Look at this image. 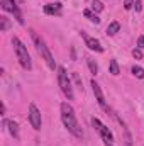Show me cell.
I'll use <instances>...</instances> for the list:
<instances>
[{"label": "cell", "mask_w": 144, "mask_h": 146, "mask_svg": "<svg viewBox=\"0 0 144 146\" xmlns=\"http://www.w3.org/2000/svg\"><path fill=\"white\" fill-rule=\"evenodd\" d=\"M87 63H88V68H90V72L93 73V75H97V73H98V65H97L92 58H87Z\"/></svg>", "instance_id": "cell-13"}, {"label": "cell", "mask_w": 144, "mask_h": 146, "mask_svg": "<svg viewBox=\"0 0 144 146\" xmlns=\"http://www.w3.org/2000/svg\"><path fill=\"white\" fill-rule=\"evenodd\" d=\"M132 75L134 76H137V78H144V68H141V66H132Z\"/></svg>", "instance_id": "cell-14"}, {"label": "cell", "mask_w": 144, "mask_h": 146, "mask_svg": "<svg viewBox=\"0 0 144 146\" xmlns=\"http://www.w3.org/2000/svg\"><path fill=\"white\" fill-rule=\"evenodd\" d=\"M90 21H92V22H95V24H98V22H100V19H98V17H97V15H93V17H92V19H90Z\"/></svg>", "instance_id": "cell-25"}, {"label": "cell", "mask_w": 144, "mask_h": 146, "mask_svg": "<svg viewBox=\"0 0 144 146\" xmlns=\"http://www.w3.org/2000/svg\"><path fill=\"white\" fill-rule=\"evenodd\" d=\"M83 14H85V17H88V19H92V17H93L92 10H88V9H87V10H83Z\"/></svg>", "instance_id": "cell-24"}, {"label": "cell", "mask_w": 144, "mask_h": 146, "mask_svg": "<svg viewBox=\"0 0 144 146\" xmlns=\"http://www.w3.org/2000/svg\"><path fill=\"white\" fill-rule=\"evenodd\" d=\"M132 56H134L136 60H143V51H141L139 48H134V49H132Z\"/></svg>", "instance_id": "cell-19"}, {"label": "cell", "mask_w": 144, "mask_h": 146, "mask_svg": "<svg viewBox=\"0 0 144 146\" xmlns=\"http://www.w3.org/2000/svg\"><path fill=\"white\" fill-rule=\"evenodd\" d=\"M81 36L85 37V42H87V46H88V49H92V51H97V53H102L104 51V48L100 46V42L95 39V37H90L87 36L85 33H81Z\"/></svg>", "instance_id": "cell-8"}, {"label": "cell", "mask_w": 144, "mask_h": 146, "mask_svg": "<svg viewBox=\"0 0 144 146\" xmlns=\"http://www.w3.org/2000/svg\"><path fill=\"white\" fill-rule=\"evenodd\" d=\"M32 39H34V44H36L37 48V53L46 60V63H48V66L51 68V70H54L56 68V61H54V58H53V54H51V51L48 49V46H46V42L41 39V37L37 36L36 33H32Z\"/></svg>", "instance_id": "cell-3"}, {"label": "cell", "mask_w": 144, "mask_h": 146, "mask_svg": "<svg viewBox=\"0 0 144 146\" xmlns=\"http://www.w3.org/2000/svg\"><path fill=\"white\" fill-rule=\"evenodd\" d=\"M92 9H93L95 12H102V10H104V3H102L100 0H93V2H92Z\"/></svg>", "instance_id": "cell-15"}, {"label": "cell", "mask_w": 144, "mask_h": 146, "mask_svg": "<svg viewBox=\"0 0 144 146\" xmlns=\"http://www.w3.org/2000/svg\"><path fill=\"white\" fill-rule=\"evenodd\" d=\"M92 88H93V94H95L97 102L100 104V107H104L105 110H108L107 104H105V97H104V94H102V88H100V85H98L95 80H92Z\"/></svg>", "instance_id": "cell-7"}, {"label": "cell", "mask_w": 144, "mask_h": 146, "mask_svg": "<svg viewBox=\"0 0 144 146\" xmlns=\"http://www.w3.org/2000/svg\"><path fill=\"white\" fill-rule=\"evenodd\" d=\"M110 73L112 75H119V65H117V61L115 60H110Z\"/></svg>", "instance_id": "cell-17"}, {"label": "cell", "mask_w": 144, "mask_h": 146, "mask_svg": "<svg viewBox=\"0 0 144 146\" xmlns=\"http://www.w3.org/2000/svg\"><path fill=\"white\" fill-rule=\"evenodd\" d=\"M44 12L48 15H59L61 14V3H49L44 5Z\"/></svg>", "instance_id": "cell-9"}, {"label": "cell", "mask_w": 144, "mask_h": 146, "mask_svg": "<svg viewBox=\"0 0 144 146\" xmlns=\"http://www.w3.org/2000/svg\"><path fill=\"white\" fill-rule=\"evenodd\" d=\"M134 9H136V12H141V9H143V2H141V0H136V2H134Z\"/></svg>", "instance_id": "cell-21"}, {"label": "cell", "mask_w": 144, "mask_h": 146, "mask_svg": "<svg viewBox=\"0 0 144 146\" xmlns=\"http://www.w3.org/2000/svg\"><path fill=\"white\" fill-rule=\"evenodd\" d=\"M12 44H14L15 54H17V58H19V63H20L26 70H31V68H32V61H31V56H29V53H27V48H26L17 37L12 39Z\"/></svg>", "instance_id": "cell-2"}, {"label": "cell", "mask_w": 144, "mask_h": 146, "mask_svg": "<svg viewBox=\"0 0 144 146\" xmlns=\"http://www.w3.org/2000/svg\"><path fill=\"white\" fill-rule=\"evenodd\" d=\"M132 7H134V0H124V9L126 10H129Z\"/></svg>", "instance_id": "cell-20"}, {"label": "cell", "mask_w": 144, "mask_h": 146, "mask_svg": "<svg viewBox=\"0 0 144 146\" xmlns=\"http://www.w3.org/2000/svg\"><path fill=\"white\" fill-rule=\"evenodd\" d=\"M119 29H120V24L117 22V21H114V22H110L107 27V34L108 36H114V34H117L119 33Z\"/></svg>", "instance_id": "cell-12"}, {"label": "cell", "mask_w": 144, "mask_h": 146, "mask_svg": "<svg viewBox=\"0 0 144 146\" xmlns=\"http://www.w3.org/2000/svg\"><path fill=\"white\" fill-rule=\"evenodd\" d=\"M124 145L132 146V138H131V133H129L127 129H124Z\"/></svg>", "instance_id": "cell-16"}, {"label": "cell", "mask_w": 144, "mask_h": 146, "mask_svg": "<svg viewBox=\"0 0 144 146\" xmlns=\"http://www.w3.org/2000/svg\"><path fill=\"white\" fill-rule=\"evenodd\" d=\"M0 5H2V9L5 10V12H17L19 10V7H17V3L14 2V0H2L0 2Z\"/></svg>", "instance_id": "cell-10"}, {"label": "cell", "mask_w": 144, "mask_h": 146, "mask_svg": "<svg viewBox=\"0 0 144 146\" xmlns=\"http://www.w3.org/2000/svg\"><path fill=\"white\" fill-rule=\"evenodd\" d=\"M7 29H9V19L0 17V31H7Z\"/></svg>", "instance_id": "cell-18"}, {"label": "cell", "mask_w": 144, "mask_h": 146, "mask_svg": "<svg viewBox=\"0 0 144 146\" xmlns=\"http://www.w3.org/2000/svg\"><path fill=\"white\" fill-rule=\"evenodd\" d=\"M92 122H93V126L97 127V131L100 133V136H102L104 143H112V141H114V136H112V133H110V129H108L107 126H104L98 119H93Z\"/></svg>", "instance_id": "cell-6"}, {"label": "cell", "mask_w": 144, "mask_h": 146, "mask_svg": "<svg viewBox=\"0 0 144 146\" xmlns=\"http://www.w3.org/2000/svg\"><path fill=\"white\" fill-rule=\"evenodd\" d=\"M137 48H139V49H143L144 48V36L137 37Z\"/></svg>", "instance_id": "cell-23"}, {"label": "cell", "mask_w": 144, "mask_h": 146, "mask_svg": "<svg viewBox=\"0 0 144 146\" xmlns=\"http://www.w3.org/2000/svg\"><path fill=\"white\" fill-rule=\"evenodd\" d=\"M58 83H59V87H61V92L68 97V100H73L75 94H73L71 82H70L68 73H66V70H65L63 66H59V68H58Z\"/></svg>", "instance_id": "cell-4"}, {"label": "cell", "mask_w": 144, "mask_h": 146, "mask_svg": "<svg viewBox=\"0 0 144 146\" xmlns=\"http://www.w3.org/2000/svg\"><path fill=\"white\" fill-rule=\"evenodd\" d=\"M29 122H31V126H32L36 131H39V129H41V126H42L41 112H39V109H37L34 104H31V106H29Z\"/></svg>", "instance_id": "cell-5"}, {"label": "cell", "mask_w": 144, "mask_h": 146, "mask_svg": "<svg viewBox=\"0 0 144 146\" xmlns=\"http://www.w3.org/2000/svg\"><path fill=\"white\" fill-rule=\"evenodd\" d=\"M73 78H75V82H76V85L81 88V78H80V75L78 73H73Z\"/></svg>", "instance_id": "cell-22"}, {"label": "cell", "mask_w": 144, "mask_h": 146, "mask_svg": "<svg viewBox=\"0 0 144 146\" xmlns=\"http://www.w3.org/2000/svg\"><path fill=\"white\" fill-rule=\"evenodd\" d=\"M61 121H63L65 127L71 133L73 136L83 138V131H81V127H80V124H78V121H76L75 110H73V107L70 104H66V102L61 104Z\"/></svg>", "instance_id": "cell-1"}, {"label": "cell", "mask_w": 144, "mask_h": 146, "mask_svg": "<svg viewBox=\"0 0 144 146\" xmlns=\"http://www.w3.org/2000/svg\"><path fill=\"white\" fill-rule=\"evenodd\" d=\"M105 146H114V145H112V143H105Z\"/></svg>", "instance_id": "cell-26"}, {"label": "cell", "mask_w": 144, "mask_h": 146, "mask_svg": "<svg viewBox=\"0 0 144 146\" xmlns=\"http://www.w3.org/2000/svg\"><path fill=\"white\" fill-rule=\"evenodd\" d=\"M7 126H9V131H10V134L17 139L19 138V126H17V122H14V121H7L5 122Z\"/></svg>", "instance_id": "cell-11"}]
</instances>
